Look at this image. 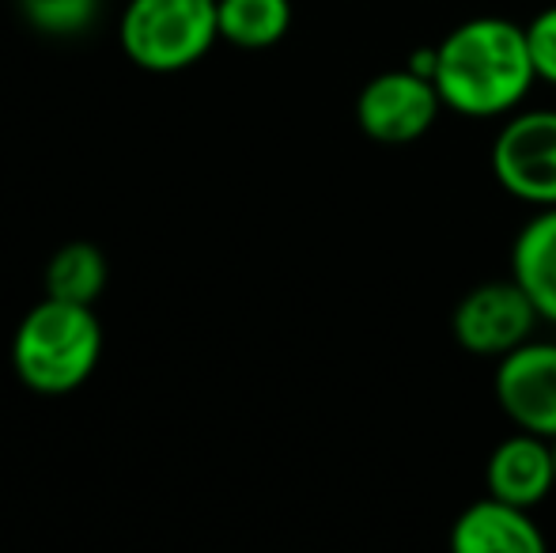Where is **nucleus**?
<instances>
[{
  "label": "nucleus",
  "instance_id": "1",
  "mask_svg": "<svg viewBox=\"0 0 556 553\" xmlns=\"http://www.w3.org/2000/svg\"><path fill=\"white\" fill-rule=\"evenodd\" d=\"M538 80L527 27L500 15H477L435 46L432 84L443 106L466 118H496L522 103Z\"/></svg>",
  "mask_w": 556,
  "mask_h": 553
},
{
  "label": "nucleus",
  "instance_id": "2",
  "mask_svg": "<svg viewBox=\"0 0 556 553\" xmlns=\"http://www.w3.org/2000/svg\"><path fill=\"white\" fill-rule=\"evenodd\" d=\"M103 356V326L88 303L46 296L12 338V368L30 391L68 394L84 387Z\"/></svg>",
  "mask_w": 556,
  "mask_h": 553
},
{
  "label": "nucleus",
  "instance_id": "3",
  "mask_svg": "<svg viewBox=\"0 0 556 553\" xmlns=\"http://www.w3.org/2000/svg\"><path fill=\"white\" fill-rule=\"evenodd\" d=\"M220 38L216 0H129L122 15V50L137 68L178 73Z\"/></svg>",
  "mask_w": 556,
  "mask_h": 553
},
{
  "label": "nucleus",
  "instance_id": "4",
  "mask_svg": "<svg viewBox=\"0 0 556 553\" xmlns=\"http://www.w3.org/2000/svg\"><path fill=\"white\" fill-rule=\"evenodd\" d=\"M492 175L511 198L556 205V111L515 114L492 140Z\"/></svg>",
  "mask_w": 556,
  "mask_h": 553
},
{
  "label": "nucleus",
  "instance_id": "5",
  "mask_svg": "<svg viewBox=\"0 0 556 553\" xmlns=\"http://www.w3.org/2000/svg\"><path fill=\"white\" fill-rule=\"evenodd\" d=\"M538 307L530 303V296L522 292L519 280H489L477 285L473 292H466L454 307L451 330L466 353L477 356H507L511 349H519L522 341H530L538 323Z\"/></svg>",
  "mask_w": 556,
  "mask_h": 553
},
{
  "label": "nucleus",
  "instance_id": "6",
  "mask_svg": "<svg viewBox=\"0 0 556 553\" xmlns=\"http://www.w3.org/2000/svg\"><path fill=\"white\" fill-rule=\"evenodd\" d=\"M443 99L435 91L432 76L405 68H390L364 84L356 99V122L371 140L382 144H409L432 129Z\"/></svg>",
  "mask_w": 556,
  "mask_h": 553
},
{
  "label": "nucleus",
  "instance_id": "7",
  "mask_svg": "<svg viewBox=\"0 0 556 553\" xmlns=\"http://www.w3.org/2000/svg\"><path fill=\"white\" fill-rule=\"evenodd\" d=\"M496 399L519 428L556 436V345L522 341L496 368Z\"/></svg>",
  "mask_w": 556,
  "mask_h": 553
},
{
  "label": "nucleus",
  "instance_id": "8",
  "mask_svg": "<svg viewBox=\"0 0 556 553\" xmlns=\"http://www.w3.org/2000/svg\"><path fill=\"white\" fill-rule=\"evenodd\" d=\"M484 481H489V493L500 497V501H511V504H519V508L542 504L556 486L549 436H538L522 428L519 436L504 440L489 455Z\"/></svg>",
  "mask_w": 556,
  "mask_h": 553
},
{
  "label": "nucleus",
  "instance_id": "9",
  "mask_svg": "<svg viewBox=\"0 0 556 553\" xmlns=\"http://www.w3.org/2000/svg\"><path fill=\"white\" fill-rule=\"evenodd\" d=\"M451 546L458 553H542L545 535L530 519V508L489 493L454 519Z\"/></svg>",
  "mask_w": 556,
  "mask_h": 553
},
{
  "label": "nucleus",
  "instance_id": "10",
  "mask_svg": "<svg viewBox=\"0 0 556 553\" xmlns=\"http://www.w3.org/2000/svg\"><path fill=\"white\" fill-rule=\"evenodd\" d=\"M511 277L530 296L538 315L556 323V205L542 209L519 231L511 251Z\"/></svg>",
  "mask_w": 556,
  "mask_h": 553
},
{
  "label": "nucleus",
  "instance_id": "11",
  "mask_svg": "<svg viewBox=\"0 0 556 553\" xmlns=\"http://www.w3.org/2000/svg\"><path fill=\"white\" fill-rule=\"evenodd\" d=\"M220 38L239 50H269L292 27V0H216Z\"/></svg>",
  "mask_w": 556,
  "mask_h": 553
},
{
  "label": "nucleus",
  "instance_id": "12",
  "mask_svg": "<svg viewBox=\"0 0 556 553\" xmlns=\"http://www.w3.org/2000/svg\"><path fill=\"white\" fill-rule=\"evenodd\" d=\"M106 288V259L96 243H65L46 266V296L68 303H96Z\"/></svg>",
  "mask_w": 556,
  "mask_h": 553
},
{
  "label": "nucleus",
  "instance_id": "13",
  "mask_svg": "<svg viewBox=\"0 0 556 553\" xmlns=\"http://www.w3.org/2000/svg\"><path fill=\"white\" fill-rule=\"evenodd\" d=\"M20 12L35 30L50 38H73L99 15V0H20Z\"/></svg>",
  "mask_w": 556,
  "mask_h": 553
},
{
  "label": "nucleus",
  "instance_id": "14",
  "mask_svg": "<svg viewBox=\"0 0 556 553\" xmlns=\"http://www.w3.org/2000/svg\"><path fill=\"white\" fill-rule=\"evenodd\" d=\"M527 42H530V58H534L538 80L556 84V4L538 12L527 23Z\"/></svg>",
  "mask_w": 556,
  "mask_h": 553
},
{
  "label": "nucleus",
  "instance_id": "15",
  "mask_svg": "<svg viewBox=\"0 0 556 553\" xmlns=\"http://www.w3.org/2000/svg\"><path fill=\"white\" fill-rule=\"evenodd\" d=\"M549 443H553V470H556V436H553V440H549Z\"/></svg>",
  "mask_w": 556,
  "mask_h": 553
}]
</instances>
